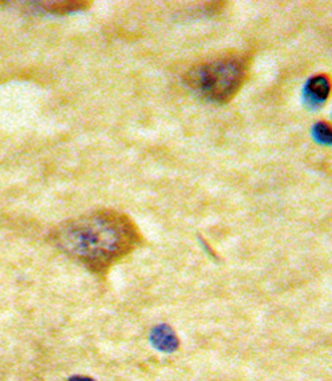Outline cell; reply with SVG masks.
<instances>
[{"mask_svg":"<svg viewBox=\"0 0 332 381\" xmlns=\"http://www.w3.org/2000/svg\"><path fill=\"white\" fill-rule=\"evenodd\" d=\"M312 134H314V138L319 142L320 145H324V146L331 145L332 133L328 123H316L314 126V129H312Z\"/></svg>","mask_w":332,"mask_h":381,"instance_id":"5","label":"cell"},{"mask_svg":"<svg viewBox=\"0 0 332 381\" xmlns=\"http://www.w3.org/2000/svg\"><path fill=\"white\" fill-rule=\"evenodd\" d=\"M249 61L246 57L229 55L202 63L189 71L186 83L197 94L216 103H227L246 82Z\"/></svg>","mask_w":332,"mask_h":381,"instance_id":"2","label":"cell"},{"mask_svg":"<svg viewBox=\"0 0 332 381\" xmlns=\"http://www.w3.org/2000/svg\"><path fill=\"white\" fill-rule=\"evenodd\" d=\"M330 95V79L326 75H316L308 81L304 97L311 106H320Z\"/></svg>","mask_w":332,"mask_h":381,"instance_id":"3","label":"cell"},{"mask_svg":"<svg viewBox=\"0 0 332 381\" xmlns=\"http://www.w3.org/2000/svg\"><path fill=\"white\" fill-rule=\"evenodd\" d=\"M39 4L43 6L42 8L47 10L49 13H67L85 10L88 6V1H43Z\"/></svg>","mask_w":332,"mask_h":381,"instance_id":"4","label":"cell"},{"mask_svg":"<svg viewBox=\"0 0 332 381\" xmlns=\"http://www.w3.org/2000/svg\"><path fill=\"white\" fill-rule=\"evenodd\" d=\"M139 240L134 222L114 210H98L63 222L52 233L54 245L94 271H105L127 256Z\"/></svg>","mask_w":332,"mask_h":381,"instance_id":"1","label":"cell"}]
</instances>
